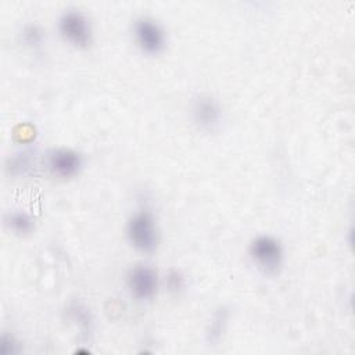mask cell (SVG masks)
Here are the masks:
<instances>
[{
	"instance_id": "cell-1",
	"label": "cell",
	"mask_w": 355,
	"mask_h": 355,
	"mask_svg": "<svg viewBox=\"0 0 355 355\" xmlns=\"http://www.w3.org/2000/svg\"><path fill=\"white\" fill-rule=\"evenodd\" d=\"M250 255L254 263L268 275L276 273L283 262V248L272 236H258L250 244Z\"/></svg>"
},
{
	"instance_id": "cell-2",
	"label": "cell",
	"mask_w": 355,
	"mask_h": 355,
	"mask_svg": "<svg viewBox=\"0 0 355 355\" xmlns=\"http://www.w3.org/2000/svg\"><path fill=\"white\" fill-rule=\"evenodd\" d=\"M128 237L132 245L143 252H151L158 244V230L148 211L136 212L128 223Z\"/></svg>"
},
{
	"instance_id": "cell-3",
	"label": "cell",
	"mask_w": 355,
	"mask_h": 355,
	"mask_svg": "<svg viewBox=\"0 0 355 355\" xmlns=\"http://www.w3.org/2000/svg\"><path fill=\"white\" fill-rule=\"evenodd\" d=\"M61 35L78 47H87L92 42L90 22L85 14L78 10H67L58 19Z\"/></svg>"
},
{
	"instance_id": "cell-4",
	"label": "cell",
	"mask_w": 355,
	"mask_h": 355,
	"mask_svg": "<svg viewBox=\"0 0 355 355\" xmlns=\"http://www.w3.org/2000/svg\"><path fill=\"white\" fill-rule=\"evenodd\" d=\"M133 32L140 49L148 54H157L165 46L164 29L153 18H137L133 24Z\"/></svg>"
},
{
	"instance_id": "cell-5",
	"label": "cell",
	"mask_w": 355,
	"mask_h": 355,
	"mask_svg": "<svg viewBox=\"0 0 355 355\" xmlns=\"http://www.w3.org/2000/svg\"><path fill=\"white\" fill-rule=\"evenodd\" d=\"M128 286L130 293L139 300L151 298L158 287V275L157 272L144 265L135 266L128 273Z\"/></svg>"
},
{
	"instance_id": "cell-6",
	"label": "cell",
	"mask_w": 355,
	"mask_h": 355,
	"mask_svg": "<svg viewBox=\"0 0 355 355\" xmlns=\"http://www.w3.org/2000/svg\"><path fill=\"white\" fill-rule=\"evenodd\" d=\"M193 119L205 130L215 129L222 118V110L215 98L211 96H200L193 104Z\"/></svg>"
},
{
	"instance_id": "cell-7",
	"label": "cell",
	"mask_w": 355,
	"mask_h": 355,
	"mask_svg": "<svg viewBox=\"0 0 355 355\" xmlns=\"http://www.w3.org/2000/svg\"><path fill=\"white\" fill-rule=\"evenodd\" d=\"M82 166V157L71 148H57L49 154L50 171L61 178H69L78 173Z\"/></svg>"
},
{
	"instance_id": "cell-8",
	"label": "cell",
	"mask_w": 355,
	"mask_h": 355,
	"mask_svg": "<svg viewBox=\"0 0 355 355\" xmlns=\"http://www.w3.org/2000/svg\"><path fill=\"white\" fill-rule=\"evenodd\" d=\"M7 225L10 226L11 230H14L18 234H26L33 229L32 218L22 211H15L8 214Z\"/></svg>"
},
{
	"instance_id": "cell-9",
	"label": "cell",
	"mask_w": 355,
	"mask_h": 355,
	"mask_svg": "<svg viewBox=\"0 0 355 355\" xmlns=\"http://www.w3.org/2000/svg\"><path fill=\"white\" fill-rule=\"evenodd\" d=\"M22 37L28 46H39L43 40V31L37 25H26L22 31Z\"/></svg>"
},
{
	"instance_id": "cell-10",
	"label": "cell",
	"mask_w": 355,
	"mask_h": 355,
	"mask_svg": "<svg viewBox=\"0 0 355 355\" xmlns=\"http://www.w3.org/2000/svg\"><path fill=\"white\" fill-rule=\"evenodd\" d=\"M226 322V311L222 309V312H218L214 318V322H211V327H209V340L211 341H216L219 340L222 331H223V324Z\"/></svg>"
},
{
	"instance_id": "cell-11",
	"label": "cell",
	"mask_w": 355,
	"mask_h": 355,
	"mask_svg": "<svg viewBox=\"0 0 355 355\" xmlns=\"http://www.w3.org/2000/svg\"><path fill=\"white\" fill-rule=\"evenodd\" d=\"M0 352L3 355H12L17 352V343L12 337L3 336L1 343H0Z\"/></svg>"
},
{
	"instance_id": "cell-12",
	"label": "cell",
	"mask_w": 355,
	"mask_h": 355,
	"mask_svg": "<svg viewBox=\"0 0 355 355\" xmlns=\"http://www.w3.org/2000/svg\"><path fill=\"white\" fill-rule=\"evenodd\" d=\"M168 284L171 290H179L183 287V277L178 272H172L168 277Z\"/></svg>"
}]
</instances>
